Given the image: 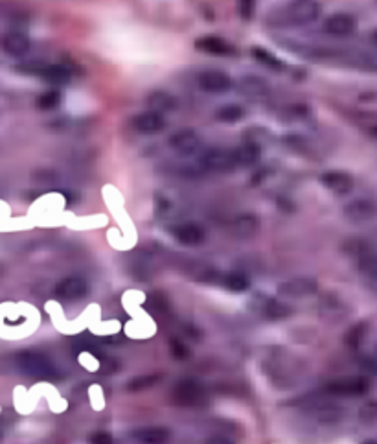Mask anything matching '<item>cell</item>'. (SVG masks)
Here are the masks:
<instances>
[{
  "label": "cell",
  "mask_w": 377,
  "mask_h": 444,
  "mask_svg": "<svg viewBox=\"0 0 377 444\" xmlns=\"http://www.w3.org/2000/svg\"><path fill=\"white\" fill-rule=\"evenodd\" d=\"M320 181H322V185H324L328 190H331L333 194H339V196H348V194H351V190H353V186H355L353 177H351L350 174H346V172H339V170L326 172V174L320 177Z\"/></svg>",
  "instance_id": "obj_7"
},
{
  "label": "cell",
  "mask_w": 377,
  "mask_h": 444,
  "mask_svg": "<svg viewBox=\"0 0 377 444\" xmlns=\"http://www.w3.org/2000/svg\"><path fill=\"white\" fill-rule=\"evenodd\" d=\"M147 107H149V111L158 113V115L169 113L177 109V98L166 90H153L151 94L147 96Z\"/></svg>",
  "instance_id": "obj_17"
},
{
  "label": "cell",
  "mask_w": 377,
  "mask_h": 444,
  "mask_svg": "<svg viewBox=\"0 0 377 444\" xmlns=\"http://www.w3.org/2000/svg\"><path fill=\"white\" fill-rule=\"evenodd\" d=\"M225 288L231 291H236V293H241V291H246L251 288V279L241 273V271H234V273H228L225 277Z\"/></svg>",
  "instance_id": "obj_23"
},
{
  "label": "cell",
  "mask_w": 377,
  "mask_h": 444,
  "mask_svg": "<svg viewBox=\"0 0 377 444\" xmlns=\"http://www.w3.org/2000/svg\"><path fill=\"white\" fill-rule=\"evenodd\" d=\"M133 439L140 444H168V441L171 439V431L162 426H147L133 431Z\"/></svg>",
  "instance_id": "obj_14"
},
{
  "label": "cell",
  "mask_w": 377,
  "mask_h": 444,
  "mask_svg": "<svg viewBox=\"0 0 377 444\" xmlns=\"http://www.w3.org/2000/svg\"><path fill=\"white\" fill-rule=\"evenodd\" d=\"M199 87L210 94H223L232 89V80L221 70H205L199 74Z\"/></svg>",
  "instance_id": "obj_5"
},
{
  "label": "cell",
  "mask_w": 377,
  "mask_h": 444,
  "mask_svg": "<svg viewBox=\"0 0 377 444\" xmlns=\"http://www.w3.org/2000/svg\"><path fill=\"white\" fill-rule=\"evenodd\" d=\"M173 400L181 406H195L205 400V389L199 381L181 380L173 389Z\"/></svg>",
  "instance_id": "obj_2"
},
{
  "label": "cell",
  "mask_w": 377,
  "mask_h": 444,
  "mask_svg": "<svg viewBox=\"0 0 377 444\" xmlns=\"http://www.w3.org/2000/svg\"><path fill=\"white\" fill-rule=\"evenodd\" d=\"M2 273H4V265L0 264V277H2Z\"/></svg>",
  "instance_id": "obj_35"
},
{
  "label": "cell",
  "mask_w": 377,
  "mask_h": 444,
  "mask_svg": "<svg viewBox=\"0 0 377 444\" xmlns=\"http://www.w3.org/2000/svg\"><path fill=\"white\" fill-rule=\"evenodd\" d=\"M160 378H162L160 375L137 376V378H133V380L129 381V384H127V389H129V391H133V393L146 391V389L153 387L155 384H158V381H160Z\"/></svg>",
  "instance_id": "obj_27"
},
{
  "label": "cell",
  "mask_w": 377,
  "mask_h": 444,
  "mask_svg": "<svg viewBox=\"0 0 377 444\" xmlns=\"http://www.w3.org/2000/svg\"><path fill=\"white\" fill-rule=\"evenodd\" d=\"M203 164L206 168L212 170V172H221V174H226V172H232L236 170V161H234V155L226 149H210L203 155Z\"/></svg>",
  "instance_id": "obj_8"
},
{
  "label": "cell",
  "mask_w": 377,
  "mask_h": 444,
  "mask_svg": "<svg viewBox=\"0 0 377 444\" xmlns=\"http://www.w3.org/2000/svg\"><path fill=\"white\" fill-rule=\"evenodd\" d=\"M133 127L138 133H144V135H155V133H160L166 127V120L158 113L144 111L133 118Z\"/></svg>",
  "instance_id": "obj_12"
},
{
  "label": "cell",
  "mask_w": 377,
  "mask_h": 444,
  "mask_svg": "<svg viewBox=\"0 0 377 444\" xmlns=\"http://www.w3.org/2000/svg\"><path fill=\"white\" fill-rule=\"evenodd\" d=\"M243 107L237 106V104H226L219 109V111L215 113V118L221 122H225V124H236L243 118Z\"/></svg>",
  "instance_id": "obj_24"
},
{
  "label": "cell",
  "mask_w": 377,
  "mask_h": 444,
  "mask_svg": "<svg viewBox=\"0 0 377 444\" xmlns=\"http://www.w3.org/2000/svg\"><path fill=\"white\" fill-rule=\"evenodd\" d=\"M17 369L33 378H52L56 375V367L44 354L32 352V350H22L15 356Z\"/></svg>",
  "instance_id": "obj_1"
},
{
  "label": "cell",
  "mask_w": 377,
  "mask_h": 444,
  "mask_svg": "<svg viewBox=\"0 0 377 444\" xmlns=\"http://www.w3.org/2000/svg\"><path fill=\"white\" fill-rule=\"evenodd\" d=\"M344 214L346 217H350L351 222L355 223L368 222L376 214V206H374L372 202H368V199H357V202L346 206Z\"/></svg>",
  "instance_id": "obj_20"
},
{
  "label": "cell",
  "mask_w": 377,
  "mask_h": 444,
  "mask_svg": "<svg viewBox=\"0 0 377 444\" xmlns=\"http://www.w3.org/2000/svg\"><path fill=\"white\" fill-rule=\"evenodd\" d=\"M258 227H260V220H258L254 214H245V216H240L234 223V229L236 233L243 238H249L252 234H256Z\"/></svg>",
  "instance_id": "obj_22"
},
{
  "label": "cell",
  "mask_w": 377,
  "mask_h": 444,
  "mask_svg": "<svg viewBox=\"0 0 377 444\" xmlns=\"http://www.w3.org/2000/svg\"><path fill=\"white\" fill-rule=\"evenodd\" d=\"M205 444H234V441L226 439V437H210Z\"/></svg>",
  "instance_id": "obj_33"
},
{
  "label": "cell",
  "mask_w": 377,
  "mask_h": 444,
  "mask_svg": "<svg viewBox=\"0 0 377 444\" xmlns=\"http://www.w3.org/2000/svg\"><path fill=\"white\" fill-rule=\"evenodd\" d=\"M252 58L256 59V61H260L262 65H265L267 69H273V70H282L283 69L282 61H280L276 56H273V54L269 52V50H265V48H262V47L252 48Z\"/></svg>",
  "instance_id": "obj_25"
},
{
  "label": "cell",
  "mask_w": 377,
  "mask_h": 444,
  "mask_svg": "<svg viewBox=\"0 0 377 444\" xmlns=\"http://www.w3.org/2000/svg\"><path fill=\"white\" fill-rule=\"evenodd\" d=\"M173 236H175V240H177L178 243L188 245V247H195V245H201V243L205 242L206 233L199 223L188 222L181 223V225H177V227L173 229Z\"/></svg>",
  "instance_id": "obj_9"
},
{
  "label": "cell",
  "mask_w": 377,
  "mask_h": 444,
  "mask_svg": "<svg viewBox=\"0 0 377 444\" xmlns=\"http://www.w3.org/2000/svg\"><path fill=\"white\" fill-rule=\"evenodd\" d=\"M357 21L348 13H333L326 19L324 30L333 38H350L355 33Z\"/></svg>",
  "instance_id": "obj_6"
},
{
  "label": "cell",
  "mask_w": 377,
  "mask_h": 444,
  "mask_svg": "<svg viewBox=\"0 0 377 444\" xmlns=\"http://www.w3.org/2000/svg\"><path fill=\"white\" fill-rule=\"evenodd\" d=\"M315 291H317V282L311 281V279H296V281L283 282V284L278 288V293H280V295L287 297L311 295Z\"/></svg>",
  "instance_id": "obj_18"
},
{
  "label": "cell",
  "mask_w": 377,
  "mask_h": 444,
  "mask_svg": "<svg viewBox=\"0 0 377 444\" xmlns=\"http://www.w3.org/2000/svg\"><path fill=\"white\" fill-rule=\"evenodd\" d=\"M53 293L61 301H78V299H83L89 293V284H87L85 279L69 277V279H63L53 288Z\"/></svg>",
  "instance_id": "obj_4"
},
{
  "label": "cell",
  "mask_w": 377,
  "mask_h": 444,
  "mask_svg": "<svg viewBox=\"0 0 377 444\" xmlns=\"http://www.w3.org/2000/svg\"><path fill=\"white\" fill-rule=\"evenodd\" d=\"M59 104H61V92L56 89L47 90L44 94H41L37 98V107H39L41 111H52V109L59 107Z\"/></svg>",
  "instance_id": "obj_28"
},
{
  "label": "cell",
  "mask_w": 377,
  "mask_h": 444,
  "mask_svg": "<svg viewBox=\"0 0 377 444\" xmlns=\"http://www.w3.org/2000/svg\"><path fill=\"white\" fill-rule=\"evenodd\" d=\"M0 437H2V435H0Z\"/></svg>",
  "instance_id": "obj_36"
},
{
  "label": "cell",
  "mask_w": 377,
  "mask_h": 444,
  "mask_svg": "<svg viewBox=\"0 0 377 444\" xmlns=\"http://www.w3.org/2000/svg\"><path fill=\"white\" fill-rule=\"evenodd\" d=\"M252 302H258L256 310L269 319H283V318H287V315H291V310H289L285 304L274 301V299H271V297L256 295Z\"/></svg>",
  "instance_id": "obj_15"
},
{
  "label": "cell",
  "mask_w": 377,
  "mask_h": 444,
  "mask_svg": "<svg viewBox=\"0 0 377 444\" xmlns=\"http://www.w3.org/2000/svg\"><path fill=\"white\" fill-rule=\"evenodd\" d=\"M237 166H254L262 159V146L258 142H245L232 151Z\"/></svg>",
  "instance_id": "obj_16"
},
{
  "label": "cell",
  "mask_w": 377,
  "mask_h": 444,
  "mask_svg": "<svg viewBox=\"0 0 377 444\" xmlns=\"http://www.w3.org/2000/svg\"><path fill=\"white\" fill-rule=\"evenodd\" d=\"M169 349H171L173 358H177V360H186V358L190 356V349L183 343V341H178V339H171Z\"/></svg>",
  "instance_id": "obj_30"
},
{
  "label": "cell",
  "mask_w": 377,
  "mask_h": 444,
  "mask_svg": "<svg viewBox=\"0 0 377 444\" xmlns=\"http://www.w3.org/2000/svg\"><path fill=\"white\" fill-rule=\"evenodd\" d=\"M368 332V324L367 323H359L353 328H350V332L346 334V345H350L351 349H357L361 347V343L365 341V336Z\"/></svg>",
  "instance_id": "obj_29"
},
{
  "label": "cell",
  "mask_w": 377,
  "mask_h": 444,
  "mask_svg": "<svg viewBox=\"0 0 377 444\" xmlns=\"http://www.w3.org/2000/svg\"><path fill=\"white\" fill-rule=\"evenodd\" d=\"M169 146H171L177 154L192 155L199 149L201 138L194 129H181V131H177L175 135H171Z\"/></svg>",
  "instance_id": "obj_10"
},
{
  "label": "cell",
  "mask_w": 377,
  "mask_h": 444,
  "mask_svg": "<svg viewBox=\"0 0 377 444\" xmlns=\"http://www.w3.org/2000/svg\"><path fill=\"white\" fill-rule=\"evenodd\" d=\"M252 10H254V2H241V4H240L241 17H243V19H246V21L251 19Z\"/></svg>",
  "instance_id": "obj_32"
},
{
  "label": "cell",
  "mask_w": 377,
  "mask_h": 444,
  "mask_svg": "<svg viewBox=\"0 0 377 444\" xmlns=\"http://www.w3.org/2000/svg\"><path fill=\"white\" fill-rule=\"evenodd\" d=\"M361 444H377V443L374 439H368V441H362Z\"/></svg>",
  "instance_id": "obj_34"
},
{
  "label": "cell",
  "mask_w": 377,
  "mask_h": 444,
  "mask_svg": "<svg viewBox=\"0 0 377 444\" xmlns=\"http://www.w3.org/2000/svg\"><path fill=\"white\" fill-rule=\"evenodd\" d=\"M287 15L294 24H308L320 15V6L317 2H293L289 4Z\"/></svg>",
  "instance_id": "obj_13"
},
{
  "label": "cell",
  "mask_w": 377,
  "mask_h": 444,
  "mask_svg": "<svg viewBox=\"0 0 377 444\" xmlns=\"http://www.w3.org/2000/svg\"><path fill=\"white\" fill-rule=\"evenodd\" d=\"M241 90L249 96H263L267 94L269 87L265 81H262L256 76H246L245 80L241 81Z\"/></svg>",
  "instance_id": "obj_26"
},
{
  "label": "cell",
  "mask_w": 377,
  "mask_h": 444,
  "mask_svg": "<svg viewBox=\"0 0 377 444\" xmlns=\"http://www.w3.org/2000/svg\"><path fill=\"white\" fill-rule=\"evenodd\" d=\"M39 74L53 85H65L70 81V70L63 65H47L39 69Z\"/></svg>",
  "instance_id": "obj_21"
},
{
  "label": "cell",
  "mask_w": 377,
  "mask_h": 444,
  "mask_svg": "<svg viewBox=\"0 0 377 444\" xmlns=\"http://www.w3.org/2000/svg\"><path fill=\"white\" fill-rule=\"evenodd\" d=\"M90 444H115V439L107 431H96L90 435Z\"/></svg>",
  "instance_id": "obj_31"
},
{
  "label": "cell",
  "mask_w": 377,
  "mask_h": 444,
  "mask_svg": "<svg viewBox=\"0 0 377 444\" xmlns=\"http://www.w3.org/2000/svg\"><path fill=\"white\" fill-rule=\"evenodd\" d=\"M0 48L8 56L21 58L30 50V38L22 32H8L0 38Z\"/></svg>",
  "instance_id": "obj_11"
},
{
  "label": "cell",
  "mask_w": 377,
  "mask_h": 444,
  "mask_svg": "<svg viewBox=\"0 0 377 444\" xmlns=\"http://www.w3.org/2000/svg\"><path fill=\"white\" fill-rule=\"evenodd\" d=\"M370 389V381L362 376H350V378H341V380L331 381L328 386V391L341 397H361Z\"/></svg>",
  "instance_id": "obj_3"
},
{
  "label": "cell",
  "mask_w": 377,
  "mask_h": 444,
  "mask_svg": "<svg viewBox=\"0 0 377 444\" xmlns=\"http://www.w3.org/2000/svg\"><path fill=\"white\" fill-rule=\"evenodd\" d=\"M195 48L199 52L210 54V56H228L232 54V47L226 41H223L221 38H215V35H208V38H201L195 41Z\"/></svg>",
  "instance_id": "obj_19"
}]
</instances>
